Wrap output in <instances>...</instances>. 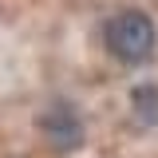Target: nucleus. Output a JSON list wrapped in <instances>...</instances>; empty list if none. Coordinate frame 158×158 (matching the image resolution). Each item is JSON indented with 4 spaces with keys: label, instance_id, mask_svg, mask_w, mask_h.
I'll list each match as a JSON object with an SVG mask.
<instances>
[{
    "label": "nucleus",
    "instance_id": "7ed1b4c3",
    "mask_svg": "<svg viewBox=\"0 0 158 158\" xmlns=\"http://www.w3.org/2000/svg\"><path fill=\"white\" fill-rule=\"evenodd\" d=\"M131 103H135V111L146 118V123H154V118H158V91H154V87H138Z\"/></svg>",
    "mask_w": 158,
    "mask_h": 158
},
{
    "label": "nucleus",
    "instance_id": "f03ea898",
    "mask_svg": "<svg viewBox=\"0 0 158 158\" xmlns=\"http://www.w3.org/2000/svg\"><path fill=\"white\" fill-rule=\"evenodd\" d=\"M40 127H44V135L52 138L59 150H75L79 142H83V123H79V115L67 103H56L48 115L40 118Z\"/></svg>",
    "mask_w": 158,
    "mask_h": 158
},
{
    "label": "nucleus",
    "instance_id": "f257e3e1",
    "mask_svg": "<svg viewBox=\"0 0 158 158\" xmlns=\"http://www.w3.org/2000/svg\"><path fill=\"white\" fill-rule=\"evenodd\" d=\"M154 44H158V32L146 12H118L107 24V48L123 63H146L154 56Z\"/></svg>",
    "mask_w": 158,
    "mask_h": 158
}]
</instances>
